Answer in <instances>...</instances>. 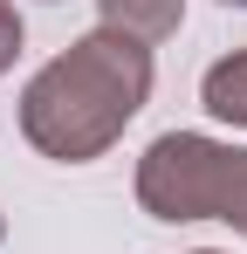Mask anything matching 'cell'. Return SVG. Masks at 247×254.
<instances>
[{"mask_svg": "<svg viewBox=\"0 0 247 254\" xmlns=\"http://www.w3.org/2000/svg\"><path fill=\"white\" fill-rule=\"evenodd\" d=\"M151 96V42L89 28L41 62L21 89V137L55 165H89L124 137V124Z\"/></svg>", "mask_w": 247, "mask_h": 254, "instance_id": "1", "label": "cell"}, {"mask_svg": "<svg viewBox=\"0 0 247 254\" xmlns=\"http://www.w3.org/2000/svg\"><path fill=\"white\" fill-rule=\"evenodd\" d=\"M137 206L151 220H227L247 234V151L206 130H165L137 158Z\"/></svg>", "mask_w": 247, "mask_h": 254, "instance_id": "2", "label": "cell"}, {"mask_svg": "<svg viewBox=\"0 0 247 254\" xmlns=\"http://www.w3.org/2000/svg\"><path fill=\"white\" fill-rule=\"evenodd\" d=\"M96 7H103V28L137 35V42H172L185 21V0H96Z\"/></svg>", "mask_w": 247, "mask_h": 254, "instance_id": "3", "label": "cell"}, {"mask_svg": "<svg viewBox=\"0 0 247 254\" xmlns=\"http://www.w3.org/2000/svg\"><path fill=\"white\" fill-rule=\"evenodd\" d=\"M199 103L220 117V124L247 130V48H234V55H220L213 69L199 76Z\"/></svg>", "mask_w": 247, "mask_h": 254, "instance_id": "4", "label": "cell"}, {"mask_svg": "<svg viewBox=\"0 0 247 254\" xmlns=\"http://www.w3.org/2000/svg\"><path fill=\"white\" fill-rule=\"evenodd\" d=\"M28 42V28H21V14H14V0H0V69H14V55Z\"/></svg>", "mask_w": 247, "mask_h": 254, "instance_id": "5", "label": "cell"}, {"mask_svg": "<svg viewBox=\"0 0 247 254\" xmlns=\"http://www.w3.org/2000/svg\"><path fill=\"white\" fill-rule=\"evenodd\" d=\"M192 254H227V248H192Z\"/></svg>", "mask_w": 247, "mask_h": 254, "instance_id": "6", "label": "cell"}, {"mask_svg": "<svg viewBox=\"0 0 247 254\" xmlns=\"http://www.w3.org/2000/svg\"><path fill=\"white\" fill-rule=\"evenodd\" d=\"M227 7H247V0H227Z\"/></svg>", "mask_w": 247, "mask_h": 254, "instance_id": "7", "label": "cell"}]
</instances>
